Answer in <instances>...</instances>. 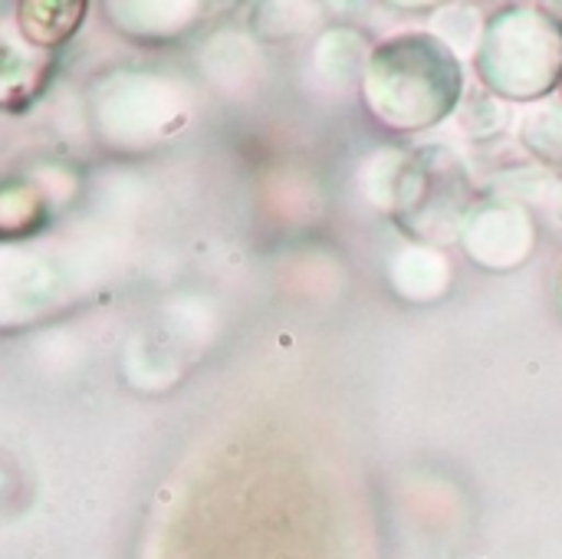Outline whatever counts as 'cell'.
<instances>
[{"instance_id": "1", "label": "cell", "mask_w": 562, "mask_h": 559, "mask_svg": "<svg viewBox=\"0 0 562 559\" xmlns=\"http://www.w3.org/2000/svg\"><path fill=\"white\" fill-rule=\"evenodd\" d=\"M40 7H43L46 16H36L30 7H23V33H36V30H43V23L46 26L53 23L59 40H66L82 23V13H86L82 3H40Z\"/></svg>"}]
</instances>
